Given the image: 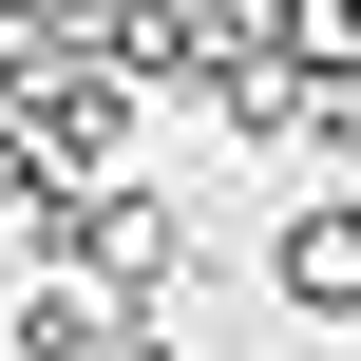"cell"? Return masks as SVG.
<instances>
[{"label": "cell", "mask_w": 361, "mask_h": 361, "mask_svg": "<svg viewBox=\"0 0 361 361\" xmlns=\"http://www.w3.org/2000/svg\"><path fill=\"white\" fill-rule=\"evenodd\" d=\"M19 209H38V152H19V114H0V228H19Z\"/></svg>", "instance_id": "obj_5"}, {"label": "cell", "mask_w": 361, "mask_h": 361, "mask_svg": "<svg viewBox=\"0 0 361 361\" xmlns=\"http://www.w3.org/2000/svg\"><path fill=\"white\" fill-rule=\"evenodd\" d=\"M267 57H305V76H361V0H267Z\"/></svg>", "instance_id": "obj_4"}, {"label": "cell", "mask_w": 361, "mask_h": 361, "mask_svg": "<svg viewBox=\"0 0 361 361\" xmlns=\"http://www.w3.org/2000/svg\"><path fill=\"white\" fill-rule=\"evenodd\" d=\"M247 38H267V19H228V0H114V57H133L152 95H228Z\"/></svg>", "instance_id": "obj_2"}, {"label": "cell", "mask_w": 361, "mask_h": 361, "mask_svg": "<svg viewBox=\"0 0 361 361\" xmlns=\"http://www.w3.org/2000/svg\"><path fill=\"white\" fill-rule=\"evenodd\" d=\"M267 267H286V305H305V324H343V305H361V209H343V190H324V209H286V247H267Z\"/></svg>", "instance_id": "obj_3"}, {"label": "cell", "mask_w": 361, "mask_h": 361, "mask_svg": "<svg viewBox=\"0 0 361 361\" xmlns=\"http://www.w3.org/2000/svg\"><path fill=\"white\" fill-rule=\"evenodd\" d=\"M0 114H19V152H38V171H114V152H133V114H152V76H133L114 38H76V57H0Z\"/></svg>", "instance_id": "obj_1"}]
</instances>
